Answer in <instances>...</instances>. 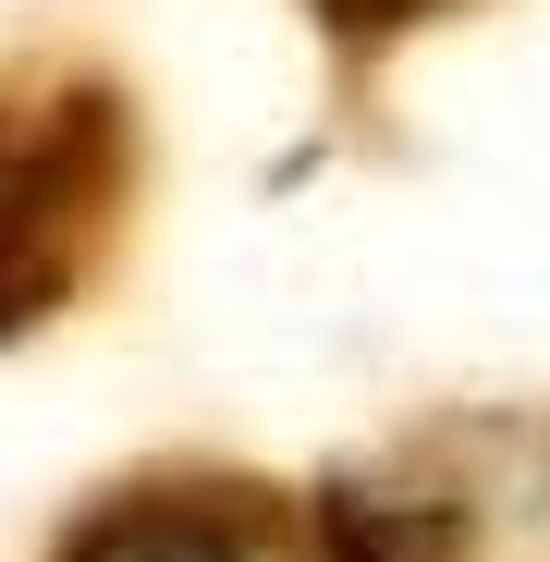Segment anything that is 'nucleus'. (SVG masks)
<instances>
[{
	"label": "nucleus",
	"mask_w": 550,
	"mask_h": 562,
	"mask_svg": "<svg viewBox=\"0 0 550 562\" xmlns=\"http://www.w3.org/2000/svg\"><path fill=\"white\" fill-rule=\"evenodd\" d=\"M123 196V111L111 86L49 74L37 111H0V330H25L86 281V245Z\"/></svg>",
	"instance_id": "1"
},
{
	"label": "nucleus",
	"mask_w": 550,
	"mask_h": 562,
	"mask_svg": "<svg viewBox=\"0 0 550 562\" xmlns=\"http://www.w3.org/2000/svg\"><path fill=\"white\" fill-rule=\"evenodd\" d=\"M61 562H318L294 502L257 490V477H221V464H183V477H135L111 490L61 538Z\"/></svg>",
	"instance_id": "2"
},
{
	"label": "nucleus",
	"mask_w": 550,
	"mask_h": 562,
	"mask_svg": "<svg viewBox=\"0 0 550 562\" xmlns=\"http://www.w3.org/2000/svg\"><path fill=\"white\" fill-rule=\"evenodd\" d=\"M306 13H318L330 37H404L416 13H440V0H306Z\"/></svg>",
	"instance_id": "3"
}]
</instances>
